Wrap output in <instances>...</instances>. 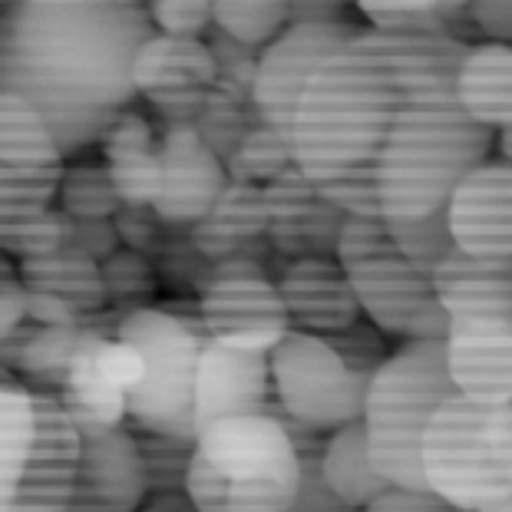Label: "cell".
<instances>
[{"label": "cell", "instance_id": "obj_24", "mask_svg": "<svg viewBox=\"0 0 512 512\" xmlns=\"http://www.w3.org/2000/svg\"><path fill=\"white\" fill-rule=\"evenodd\" d=\"M103 341H110V337L93 334L90 341L76 351L73 364L67 370V380H63V387L57 390V403L70 417L76 433H80V440L113 433L119 427H126V420H129L126 394L116 390L100 370Z\"/></svg>", "mask_w": 512, "mask_h": 512}, {"label": "cell", "instance_id": "obj_45", "mask_svg": "<svg viewBox=\"0 0 512 512\" xmlns=\"http://www.w3.org/2000/svg\"><path fill=\"white\" fill-rule=\"evenodd\" d=\"M27 324V288L24 281L0 288V341Z\"/></svg>", "mask_w": 512, "mask_h": 512}, {"label": "cell", "instance_id": "obj_39", "mask_svg": "<svg viewBox=\"0 0 512 512\" xmlns=\"http://www.w3.org/2000/svg\"><path fill=\"white\" fill-rule=\"evenodd\" d=\"M149 17L156 24V34L202 40L212 27V4L209 0H156L149 4Z\"/></svg>", "mask_w": 512, "mask_h": 512}, {"label": "cell", "instance_id": "obj_30", "mask_svg": "<svg viewBox=\"0 0 512 512\" xmlns=\"http://www.w3.org/2000/svg\"><path fill=\"white\" fill-rule=\"evenodd\" d=\"M57 209L70 215L73 222L116 219L123 202H119V192L106 162H73V166H63Z\"/></svg>", "mask_w": 512, "mask_h": 512}, {"label": "cell", "instance_id": "obj_47", "mask_svg": "<svg viewBox=\"0 0 512 512\" xmlns=\"http://www.w3.org/2000/svg\"><path fill=\"white\" fill-rule=\"evenodd\" d=\"M344 17V4H288V24H334Z\"/></svg>", "mask_w": 512, "mask_h": 512}, {"label": "cell", "instance_id": "obj_49", "mask_svg": "<svg viewBox=\"0 0 512 512\" xmlns=\"http://www.w3.org/2000/svg\"><path fill=\"white\" fill-rule=\"evenodd\" d=\"M14 281H20V265L0 248V288L14 285Z\"/></svg>", "mask_w": 512, "mask_h": 512}, {"label": "cell", "instance_id": "obj_9", "mask_svg": "<svg viewBox=\"0 0 512 512\" xmlns=\"http://www.w3.org/2000/svg\"><path fill=\"white\" fill-rule=\"evenodd\" d=\"M334 258L377 331L407 341H446L450 318L433 294V275L400 252L384 222L347 219Z\"/></svg>", "mask_w": 512, "mask_h": 512}, {"label": "cell", "instance_id": "obj_15", "mask_svg": "<svg viewBox=\"0 0 512 512\" xmlns=\"http://www.w3.org/2000/svg\"><path fill=\"white\" fill-rule=\"evenodd\" d=\"M453 245L479 261L512 265V166L483 162L470 169L446 202Z\"/></svg>", "mask_w": 512, "mask_h": 512}, {"label": "cell", "instance_id": "obj_50", "mask_svg": "<svg viewBox=\"0 0 512 512\" xmlns=\"http://www.w3.org/2000/svg\"><path fill=\"white\" fill-rule=\"evenodd\" d=\"M499 152H503V159L512 166V126L499 133Z\"/></svg>", "mask_w": 512, "mask_h": 512}, {"label": "cell", "instance_id": "obj_16", "mask_svg": "<svg viewBox=\"0 0 512 512\" xmlns=\"http://www.w3.org/2000/svg\"><path fill=\"white\" fill-rule=\"evenodd\" d=\"M162 152V192L156 215L169 228H192L212 212L222 189L228 185L225 162L202 143L195 123L166 126L159 139Z\"/></svg>", "mask_w": 512, "mask_h": 512}, {"label": "cell", "instance_id": "obj_34", "mask_svg": "<svg viewBox=\"0 0 512 512\" xmlns=\"http://www.w3.org/2000/svg\"><path fill=\"white\" fill-rule=\"evenodd\" d=\"M294 166L291 143L281 133L268 126H258L245 136V143L232 152V159L225 162V172L232 182L258 185L265 189L268 182H275L281 172Z\"/></svg>", "mask_w": 512, "mask_h": 512}, {"label": "cell", "instance_id": "obj_19", "mask_svg": "<svg viewBox=\"0 0 512 512\" xmlns=\"http://www.w3.org/2000/svg\"><path fill=\"white\" fill-rule=\"evenodd\" d=\"M275 285L288 311L291 331L334 337L361 324L364 311L337 258L288 261Z\"/></svg>", "mask_w": 512, "mask_h": 512}, {"label": "cell", "instance_id": "obj_13", "mask_svg": "<svg viewBox=\"0 0 512 512\" xmlns=\"http://www.w3.org/2000/svg\"><path fill=\"white\" fill-rule=\"evenodd\" d=\"M199 294L209 341L252 354H271L291 331L278 285L265 275L209 278V285Z\"/></svg>", "mask_w": 512, "mask_h": 512}, {"label": "cell", "instance_id": "obj_12", "mask_svg": "<svg viewBox=\"0 0 512 512\" xmlns=\"http://www.w3.org/2000/svg\"><path fill=\"white\" fill-rule=\"evenodd\" d=\"M215 80L219 63L205 40L152 34L133 60L136 93L156 106L169 126L195 123Z\"/></svg>", "mask_w": 512, "mask_h": 512}, {"label": "cell", "instance_id": "obj_23", "mask_svg": "<svg viewBox=\"0 0 512 512\" xmlns=\"http://www.w3.org/2000/svg\"><path fill=\"white\" fill-rule=\"evenodd\" d=\"M119 202L129 209H152L162 192V152L149 119L126 110L100 139Z\"/></svg>", "mask_w": 512, "mask_h": 512}, {"label": "cell", "instance_id": "obj_4", "mask_svg": "<svg viewBox=\"0 0 512 512\" xmlns=\"http://www.w3.org/2000/svg\"><path fill=\"white\" fill-rule=\"evenodd\" d=\"M384 361V341L374 324L361 321L334 337L288 331L268 354L271 394L291 420L334 433L364 417L370 380Z\"/></svg>", "mask_w": 512, "mask_h": 512}, {"label": "cell", "instance_id": "obj_20", "mask_svg": "<svg viewBox=\"0 0 512 512\" xmlns=\"http://www.w3.org/2000/svg\"><path fill=\"white\" fill-rule=\"evenodd\" d=\"M443 354L460 397L512 403V321H450Z\"/></svg>", "mask_w": 512, "mask_h": 512}, {"label": "cell", "instance_id": "obj_51", "mask_svg": "<svg viewBox=\"0 0 512 512\" xmlns=\"http://www.w3.org/2000/svg\"><path fill=\"white\" fill-rule=\"evenodd\" d=\"M479 512H512V493H509V496H503V499H499V503H493V506L479 509Z\"/></svg>", "mask_w": 512, "mask_h": 512}, {"label": "cell", "instance_id": "obj_17", "mask_svg": "<svg viewBox=\"0 0 512 512\" xmlns=\"http://www.w3.org/2000/svg\"><path fill=\"white\" fill-rule=\"evenodd\" d=\"M149 499L143 460L126 427L80 440L73 486L63 512H139Z\"/></svg>", "mask_w": 512, "mask_h": 512}, {"label": "cell", "instance_id": "obj_14", "mask_svg": "<svg viewBox=\"0 0 512 512\" xmlns=\"http://www.w3.org/2000/svg\"><path fill=\"white\" fill-rule=\"evenodd\" d=\"M261 195H265L268 209L271 252L288 261L337 255V242H341V232L351 215L324 199L298 166L285 169L275 182H268Z\"/></svg>", "mask_w": 512, "mask_h": 512}, {"label": "cell", "instance_id": "obj_2", "mask_svg": "<svg viewBox=\"0 0 512 512\" xmlns=\"http://www.w3.org/2000/svg\"><path fill=\"white\" fill-rule=\"evenodd\" d=\"M152 34L149 7L136 0L0 4V93L24 100L70 159L139 96L133 60Z\"/></svg>", "mask_w": 512, "mask_h": 512}, {"label": "cell", "instance_id": "obj_33", "mask_svg": "<svg viewBox=\"0 0 512 512\" xmlns=\"http://www.w3.org/2000/svg\"><path fill=\"white\" fill-rule=\"evenodd\" d=\"M126 430L133 433L139 460H143L149 496L185 493V483H189V466H192V446L195 443H179V440L159 437V433L139 430V427H133V423H126Z\"/></svg>", "mask_w": 512, "mask_h": 512}, {"label": "cell", "instance_id": "obj_25", "mask_svg": "<svg viewBox=\"0 0 512 512\" xmlns=\"http://www.w3.org/2000/svg\"><path fill=\"white\" fill-rule=\"evenodd\" d=\"M456 96L463 113L486 133L512 126V47L506 43H470L456 73Z\"/></svg>", "mask_w": 512, "mask_h": 512}, {"label": "cell", "instance_id": "obj_22", "mask_svg": "<svg viewBox=\"0 0 512 512\" xmlns=\"http://www.w3.org/2000/svg\"><path fill=\"white\" fill-rule=\"evenodd\" d=\"M189 242L209 265H222L238 255L258 258V248L268 245V209L258 185L228 179L212 212L189 228Z\"/></svg>", "mask_w": 512, "mask_h": 512}, {"label": "cell", "instance_id": "obj_41", "mask_svg": "<svg viewBox=\"0 0 512 512\" xmlns=\"http://www.w3.org/2000/svg\"><path fill=\"white\" fill-rule=\"evenodd\" d=\"M100 370H103V377L110 380L116 390H123L129 400V394H133L146 377V357L139 354V347L119 341V337H110V341H103V347H100Z\"/></svg>", "mask_w": 512, "mask_h": 512}, {"label": "cell", "instance_id": "obj_3", "mask_svg": "<svg viewBox=\"0 0 512 512\" xmlns=\"http://www.w3.org/2000/svg\"><path fill=\"white\" fill-rule=\"evenodd\" d=\"M298 486V446L271 413L219 420L195 437L185 496L199 512H288Z\"/></svg>", "mask_w": 512, "mask_h": 512}, {"label": "cell", "instance_id": "obj_32", "mask_svg": "<svg viewBox=\"0 0 512 512\" xmlns=\"http://www.w3.org/2000/svg\"><path fill=\"white\" fill-rule=\"evenodd\" d=\"M370 30L377 34H397V37H456L453 20L470 17V10L460 4H357Z\"/></svg>", "mask_w": 512, "mask_h": 512}, {"label": "cell", "instance_id": "obj_8", "mask_svg": "<svg viewBox=\"0 0 512 512\" xmlns=\"http://www.w3.org/2000/svg\"><path fill=\"white\" fill-rule=\"evenodd\" d=\"M116 337L139 347L146 357V377L126 400L129 423L159 437L195 443V374L202 347L209 341L199 314L169 308H139L119 314Z\"/></svg>", "mask_w": 512, "mask_h": 512}, {"label": "cell", "instance_id": "obj_31", "mask_svg": "<svg viewBox=\"0 0 512 512\" xmlns=\"http://www.w3.org/2000/svg\"><path fill=\"white\" fill-rule=\"evenodd\" d=\"M265 413H271V417L291 433V440H294V446H298V456H301V486H298V496H294L288 512H361V509L347 506L341 496H334L331 486L324 483L321 466H318V456H321V446H324L321 433L304 427V423H298V420H291L275 400L268 403Z\"/></svg>", "mask_w": 512, "mask_h": 512}, {"label": "cell", "instance_id": "obj_35", "mask_svg": "<svg viewBox=\"0 0 512 512\" xmlns=\"http://www.w3.org/2000/svg\"><path fill=\"white\" fill-rule=\"evenodd\" d=\"M212 24L232 40L252 50H265L288 27V4H238V0H219L212 4Z\"/></svg>", "mask_w": 512, "mask_h": 512}, {"label": "cell", "instance_id": "obj_28", "mask_svg": "<svg viewBox=\"0 0 512 512\" xmlns=\"http://www.w3.org/2000/svg\"><path fill=\"white\" fill-rule=\"evenodd\" d=\"M261 126L255 110V86L242 83L235 76L219 73L212 83L209 96H205V110L195 119L202 143L209 146L222 162L232 159V152L245 143V136Z\"/></svg>", "mask_w": 512, "mask_h": 512}, {"label": "cell", "instance_id": "obj_44", "mask_svg": "<svg viewBox=\"0 0 512 512\" xmlns=\"http://www.w3.org/2000/svg\"><path fill=\"white\" fill-rule=\"evenodd\" d=\"M27 321L37 324V328H80L83 314L63 298L27 291Z\"/></svg>", "mask_w": 512, "mask_h": 512}, {"label": "cell", "instance_id": "obj_43", "mask_svg": "<svg viewBox=\"0 0 512 512\" xmlns=\"http://www.w3.org/2000/svg\"><path fill=\"white\" fill-rule=\"evenodd\" d=\"M73 245L80 248L83 255H90L96 265H103L106 258H113L119 248H123V238H119L113 219H103V222H76V228H73Z\"/></svg>", "mask_w": 512, "mask_h": 512}, {"label": "cell", "instance_id": "obj_21", "mask_svg": "<svg viewBox=\"0 0 512 512\" xmlns=\"http://www.w3.org/2000/svg\"><path fill=\"white\" fill-rule=\"evenodd\" d=\"M433 294L450 321H512V265L453 248L433 268Z\"/></svg>", "mask_w": 512, "mask_h": 512}, {"label": "cell", "instance_id": "obj_37", "mask_svg": "<svg viewBox=\"0 0 512 512\" xmlns=\"http://www.w3.org/2000/svg\"><path fill=\"white\" fill-rule=\"evenodd\" d=\"M387 228H390V235H394V242L400 245V252L417 268L427 271V275H433V268L456 248L453 232H450V219H446V205L433 215H423V219L394 222Z\"/></svg>", "mask_w": 512, "mask_h": 512}, {"label": "cell", "instance_id": "obj_11", "mask_svg": "<svg viewBox=\"0 0 512 512\" xmlns=\"http://www.w3.org/2000/svg\"><path fill=\"white\" fill-rule=\"evenodd\" d=\"M357 34L361 27L351 20H334V24H288L285 34L271 40L261 50L255 76V110L261 126L275 129L291 143V123L311 76Z\"/></svg>", "mask_w": 512, "mask_h": 512}, {"label": "cell", "instance_id": "obj_6", "mask_svg": "<svg viewBox=\"0 0 512 512\" xmlns=\"http://www.w3.org/2000/svg\"><path fill=\"white\" fill-rule=\"evenodd\" d=\"M423 483L460 512H479L512 493V403L453 394L433 413L420 446Z\"/></svg>", "mask_w": 512, "mask_h": 512}, {"label": "cell", "instance_id": "obj_46", "mask_svg": "<svg viewBox=\"0 0 512 512\" xmlns=\"http://www.w3.org/2000/svg\"><path fill=\"white\" fill-rule=\"evenodd\" d=\"M470 20L499 40H512V4H473Z\"/></svg>", "mask_w": 512, "mask_h": 512}, {"label": "cell", "instance_id": "obj_18", "mask_svg": "<svg viewBox=\"0 0 512 512\" xmlns=\"http://www.w3.org/2000/svg\"><path fill=\"white\" fill-rule=\"evenodd\" d=\"M271 403L268 354L238 351L219 341H205L195 374V427L199 433L219 420L265 413Z\"/></svg>", "mask_w": 512, "mask_h": 512}, {"label": "cell", "instance_id": "obj_48", "mask_svg": "<svg viewBox=\"0 0 512 512\" xmlns=\"http://www.w3.org/2000/svg\"><path fill=\"white\" fill-rule=\"evenodd\" d=\"M139 512H199L192 506V499L185 493H162V496H149Z\"/></svg>", "mask_w": 512, "mask_h": 512}, {"label": "cell", "instance_id": "obj_29", "mask_svg": "<svg viewBox=\"0 0 512 512\" xmlns=\"http://www.w3.org/2000/svg\"><path fill=\"white\" fill-rule=\"evenodd\" d=\"M93 334H103L96 328H86V321L80 328H37L34 337L27 341V351L20 357L17 374H24L30 390L37 394H50L57 397V390L67 380V370L73 364L76 351L90 341Z\"/></svg>", "mask_w": 512, "mask_h": 512}, {"label": "cell", "instance_id": "obj_10", "mask_svg": "<svg viewBox=\"0 0 512 512\" xmlns=\"http://www.w3.org/2000/svg\"><path fill=\"white\" fill-rule=\"evenodd\" d=\"M63 156L24 100L0 93V245L57 205Z\"/></svg>", "mask_w": 512, "mask_h": 512}, {"label": "cell", "instance_id": "obj_38", "mask_svg": "<svg viewBox=\"0 0 512 512\" xmlns=\"http://www.w3.org/2000/svg\"><path fill=\"white\" fill-rule=\"evenodd\" d=\"M73 228L76 222L70 215H63L57 205L40 215L34 225H27L24 232H17L10 242H4L0 248L17 261V265H27V261H40L63 252V248L73 245Z\"/></svg>", "mask_w": 512, "mask_h": 512}, {"label": "cell", "instance_id": "obj_40", "mask_svg": "<svg viewBox=\"0 0 512 512\" xmlns=\"http://www.w3.org/2000/svg\"><path fill=\"white\" fill-rule=\"evenodd\" d=\"M113 222H116L119 238H123V248H129V252H136L143 258L166 252V245H169L166 228L169 225L159 219L156 209H129V205H123Z\"/></svg>", "mask_w": 512, "mask_h": 512}, {"label": "cell", "instance_id": "obj_36", "mask_svg": "<svg viewBox=\"0 0 512 512\" xmlns=\"http://www.w3.org/2000/svg\"><path fill=\"white\" fill-rule=\"evenodd\" d=\"M100 271H103L106 301L119 304L123 314L146 308L143 301L156 294V268H152V261L129 252V248H119L113 258H106Z\"/></svg>", "mask_w": 512, "mask_h": 512}, {"label": "cell", "instance_id": "obj_5", "mask_svg": "<svg viewBox=\"0 0 512 512\" xmlns=\"http://www.w3.org/2000/svg\"><path fill=\"white\" fill-rule=\"evenodd\" d=\"M453 394L443 341H407L380 364L370 380L361 423L370 460L390 486L427 489L420 470L423 433Z\"/></svg>", "mask_w": 512, "mask_h": 512}, {"label": "cell", "instance_id": "obj_26", "mask_svg": "<svg viewBox=\"0 0 512 512\" xmlns=\"http://www.w3.org/2000/svg\"><path fill=\"white\" fill-rule=\"evenodd\" d=\"M321 476L324 483L331 486L334 496H341L347 506L354 509H367L374 499L390 489V483L370 460V446H367V433L364 423H347V427L334 430L324 437L321 456H318Z\"/></svg>", "mask_w": 512, "mask_h": 512}, {"label": "cell", "instance_id": "obj_42", "mask_svg": "<svg viewBox=\"0 0 512 512\" xmlns=\"http://www.w3.org/2000/svg\"><path fill=\"white\" fill-rule=\"evenodd\" d=\"M364 512H460L453 506H446L440 496H433L430 489H403V486H390L384 489L374 503Z\"/></svg>", "mask_w": 512, "mask_h": 512}, {"label": "cell", "instance_id": "obj_7", "mask_svg": "<svg viewBox=\"0 0 512 512\" xmlns=\"http://www.w3.org/2000/svg\"><path fill=\"white\" fill-rule=\"evenodd\" d=\"M80 433L57 397L0 384V512H63Z\"/></svg>", "mask_w": 512, "mask_h": 512}, {"label": "cell", "instance_id": "obj_27", "mask_svg": "<svg viewBox=\"0 0 512 512\" xmlns=\"http://www.w3.org/2000/svg\"><path fill=\"white\" fill-rule=\"evenodd\" d=\"M20 281H24L27 291L53 294V298H63L67 304H73V308L83 314V321L90 318V314H100L106 304H110L106 301L100 265H96L90 255H83L76 245L63 248V252L50 258L20 265Z\"/></svg>", "mask_w": 512, "mask_h": 512}, {"label": "cell", "instance_id": "obj_1", "mask_svg": "<svg viewBox=\"0 0 512 512\" xmlns=\"http://www.w3.org/2000/svg\"><path fill=\"white\" fill-rule=\"evenodd\" d=\"M460 37L361 30L311 76L291 123V156L351 219L413 222L450 202L489 162L493 133L463 113Z\"/></svg>", "mask_w": 512, "mask_h": 512}]
</instances>
